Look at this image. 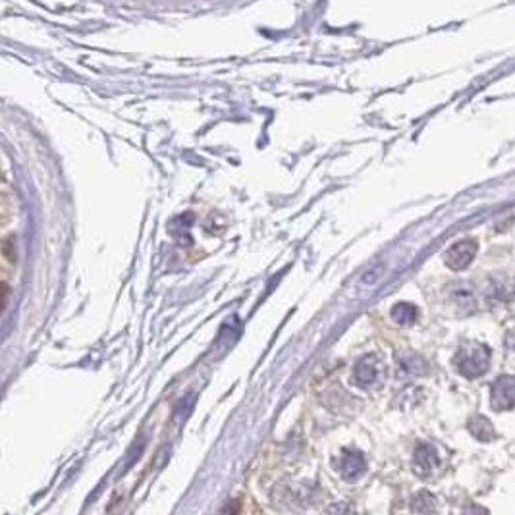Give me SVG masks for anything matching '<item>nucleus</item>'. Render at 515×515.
Returning <instances> with one entry per match:
<instances>
[{"mask_svg":"<svg viewBox=\"0 0 515 515\" xmlns=\"http://www.w3.org/2000/svg\"><path fill=\"white\" fill-rule=\"evenodd\" d=\"M378 376V365L373 355H365L363 359L355 365V381L361 386H371Z\"/></svg>","mask_w":515,"mask_h":515,"instance_id":"423d86ee","label":"nucleus"},{"mask_svg":"<svg viewBox=\"0 0 515 515\" xmlns=\"http://www.w3.org/2000/svg\"><path fill=\"white\" fill-rule=\"evenodd\" d=\"M438 465L436 450L431 444H419L415 450V469L421 475H429Z\"/></svg>","mask_w":515,"mask_h":515,"instance_id":"39448f33","label":"nucleus"},{"mask_svg":"<svg viewBox=\"0 0 515 515\" xmlns=\"http://www.w3.org/2000/svg\"><path fill=\"white\" fill-rule=\"evenodd\" d=\"M392 318H394L395 323H400V325H411V323H415L417 318L415 305L411 303L394 305V309H392Z\"/></svg>","mask_w":515,"mask_h":515,"instance_id":"6e6552de","label":"nucleus"},{"mask_svg":"<svg viewBox=\"0 0 515 515\" xmlns=\"http://www.w3.org/2000/svg\"><path fill=\"white\" fill-rule=\"evenodd\" d=\"M367 469V461L357 450H344L340 458V475L346 480H357Z\"/></svg>","mask_w":515,"mask_h":515,"instance_id":"20e7f679","label":"nucleus"},{"mask_svg":"<svg viewBox=\"0 0 515 515\" xmlns=\"http://www.w3.org/2000/svg\"><path fill=\"white\" fill-rule=\"evenodd\" d=\"M490 402H492V410L504 411L514 407L515 405V378L504 374L498 381L492 384V395H490Z\"/></svg>","mask_w":515,"mask_h":515,"instance_id":"f03ea898","label":"nucleus"},{"mask_svg":"<svg viewBox=\"0 0 515 515\" xmlns=\"http://www.w3.org/2000/svg\"><path fill=\"white\" fill-rule=\"evenodd\" d=\"M415 509L417 511H421V514H424V511H429V509L434 506V500H432V496L431 494H427V492H423V494H419L415 496Z\"/></svg>","mask_w":515,"mask_h":515,"instance_id":"1a4fd4ad","label":"nucleus"},{"mask_svg":"<svg viewBox=\"0 0 515 515\" xmlns=\"http://www.w3.org/2000/svg\"><path fill=\"white\" fill-rule=\"evenodd\" d=\"M453 363L463 376L477 378L480 374L487 373L488 365H490V352H488L487 346L471 342V344L461 346Z\"/></svg>","mask_w":515,"mask_h":515,"instance_id":"f257e3e1","label":"nucleus"},{"mask_svg":"<svg viewBox=\"0 0 515 515\" xmlns=\"http://www.w3.org/2000/svg\"><path fill=\"white\" fill-rule=\"evenodd\" d=\"M403 365L410 369L411 373H423L421 369H424V361L419 357H410V359L403 361Z\"/></svg>","mask_w":515,"mask_h":515,"instance_id":"9b49d317","label":"nucleus"},{"mask_svg":"<svg viewBox=\"0 0 515 515\" xmlns=\"http://www.w3.org/2000/svg\"><path fill=\"white\" fill-rule=\"evenodd\" d=\"M469 431L473 432L479 440H490L494 436V429H492V424L488 423V419H485V417H473L469 421Z\"/></svg>","mask_w":515,"mask_h":515,"instance_id":"0eeeda50","label":"nucleus"},{"mask_svg":"<svg viewBox=\"0 0 515 515\" xmlns=\"http://www.w3.org/2000/svg\"><path fill=\"white\" fill-rule=\"evenodd\" d=\"M240 509H241V502L240 500H228L222 508H220L219 515H238L240 514Z\"/></svg>","mask_w":515,"mask_h":515,"instance_id":"9d476101","label":"nucleus"},{"mask_svg":"<svg viewBox=\"0 0 515 515\" xmlns=\"http://www.w3.org/2000/svg\"><path fill=\"white\" fill-rule=\"evenodd\" d=\"M477 255V241L473 240H461L453 245L448 253H446V265L453 270H461L471 265V261Z\"/></svg>","mask_w":515,"mask_h":515,"instance_id":"7ed1b4c3","label":"nucleus"},{"mask_svg":"<svg viewBox=\"0 0 515 515\" xmlns=\"http://www.w3.org/2000/svg\"><path fill=\"white\" fill-rule=\"evenodd\" d=\"M463 515H487V511L482 508H479V506H471V508L465 509V514Z\"/></svg>","mask_w":515,"mask_h":515,"instance_id":"f8f14e48","label":"nucleus"}]
</instances>
